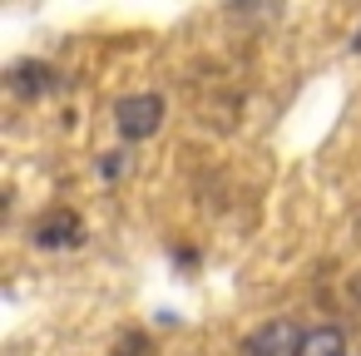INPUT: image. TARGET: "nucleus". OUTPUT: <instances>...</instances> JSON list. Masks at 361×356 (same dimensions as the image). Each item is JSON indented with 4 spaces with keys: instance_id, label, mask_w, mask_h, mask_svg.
<instances>
[{
    "instance_id": "4",
    "label": "nucleus",
    "mask_w": 361,
    "mask_h": 356,
    "mask_svg": "<svg viewBox=\"0 0 361 356\" xmlns=\"http://www.w3.org/2000/svg\"><path fill=\"white\" fill-rule=\"evenodd\" d=\"M65 80H60V70L50 65V60H35V55H25V60H16L11 70H6V90L16 94V99H25V104H35V99H45V94H55Z\"/></svg>"
},
{
    "instance_id": "6",
    "label": "nucleus",
    "mask_w": 361,
    "mask_h": 356,
    "mask_svg": "<svg viewBox=\"0 0 361 356\" xmlns=\"http://www.w3.org/2000/svg\"><path fill=\"white\" fill-rule=\"evenodd\" d=\"M114 356H159V351H154L149 331H139V326H124V331H119V341H114Z\"/></svg>"
},
{
    "instance_id": "2",
    "label": "nucleus",
    "mask_w": 361,
    "mask_h": 356,
    "mask_svg": "<svg viewBox=\"0 0 361 356\" xmlns=\"http://www.w3.org/2000/svg\"><path fill=\"white\" fill-rule=\"evenodd\" d=\"M80 243H85V223L75 208H50L30 223V247H40V252H70Z\"/></svg>"
},
{
    "instance_id": "7",
    "label": "nucleus",
    "mask_w": 361,
    "mask_h": 356,
    "mask_svg": "<svg viewBox=\"0 0 361 356\" xmlns=\"http://www.w3.org/2000/svg\"><path fill=\"white\" fill-rule=\"evenodd\" d=\"M94 173H99L104 183H119V178L129 173V154H124V149H109V154H99V159H94Z\"/></svg>"
},
{
    "instance_id": "3",
    "label": "nucleus",
    "mask_w": 361,
    "mask_h": 356,
    "mask_svg": "<svg viewBox=\"0 0 361 356\" xmlns=\"http://www.w3.org/2000/svg\"><path fill=\"white\" fill-rule=\"evenodd\" d=\"M302 341H307V331L292 317H277V321H262L257 331H247L238 356H302Z\"/></svg>"
},
{
    "instance_id": "9",
    "label": "nucleus",
    "mask_w": 361,
    "mask_h": 356,
    "mask_svg": "<svg viewBox=\"0 0 361 356\" xmlns=\"http://www.w3.org/2000/svg\"><path fill=\"white\" fill-rule=\"evenodd\" d=\"M351 55H361V30H356V35H351Z\"/></svg>"
},
{
    "instance_id": "1",
    "label": "nucleus",
    "mask_w": 361,
    "mask_h": 356,
    "mask_svg": "<svg viewBox=\"0 0 361 356\" xmlns=\"http://www.w3.org/2000/svg\"><path fill=\"white\" fill-rule=\"evenodd\" d=\"M164 114H169V104H164V94H154V90H139V94L114 99V129H119L124 144L154 139V134L164 129Z\"/></svg>"
},
{
    "instance_id": "5",
    "label": "nucleus",
    "mask_w": 361,
    "mask_h": 356,
    "mask_svg": "<svg viewBox=\"0 0 361 356\" xmlns=\"http://www.w3.org/2000/svg\"><path fill=\"white\" fill-rule=\"evenodd\" d=\"M302 356H346V331H341V326H331V321L312 326V331H307V341H302Z\"/></svg>"
},
{
    "instance_id": "8",
    "label": "nucleus",
    "mask_w": 361,
    "mask_h": 356,
    "mask_svg": "<svg viewBox=\"0 0 361 356\" xmlns=\"http://www.w3.org/2000/svg\"><path fill=\"white\" fill-rule=\"evenodd\" d=\"M198 262H203V252H198V247H173V267H183V272H188V267H198Z\"/></svg>"
}]
</instances>
